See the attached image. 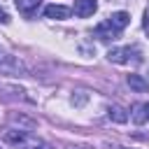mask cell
Instances as JSON below:
<instances>
[{
    "label": "cell",
    "mask_w": 149,
    "mask_h": 149,
    "mask_svg": "<svg viewBox=\"0 0 149 149\" xmlns=\"http://www.w3.org/2000/svg\"><path fill=\"white\" fill-rule=\"evenodd\" d=\"M95 9H98V0H74V7H72V12L77 16H81V19L93 16Z\"/></svg>",
    "instance_id": "obj_4"
},
{
    "label": "cell",
    "mask_w": 149,
    "mask_h": 149,
    "mask_svg": "<svg viewBox=\"0 0 149 149\" xmlns=\"http://www.w3.org/2000/svg\"><path fill=\"white\" fill-rule=\"evenodd\" d=\"M128 21H130V14H128V12H114V14L107 19V23H109L116 33H121V30L128 26Z\"/></svg>",
    "instance_id": "obj_7"
},
{
    "label": "cell",
    "mask_w": 149,
    "mask_h": 149,
    "mask_svg": "<svg viewBox=\"0 0 149 149\" xmlns=\"http://www.w3.org/2000/svg\"><path fill=\"white\" fill-rule=\"evenodd\" d=\"M0 70H5V72H19V70H21L19 58H16L12 51H7L5 44H0Z\"/></svg>",
    "instance_id": "obj_3"
},
{
    "label": "cell",
    "mask_w": 149,
    "mask_h": 149,
    "mask_svg": "<svg viewBox=\"0 0 149 149\" xmlns=\"http://www.w3.org/2000/svg\"><path fill=\"white\" fill-rule=\"evenodd\" d=\"M107 116H109L112 121H116V123H123V121L128 119V114H126L119 105H109V107H107Z\"/></svg>",
    "instance_id": "obj_11"
},
{
    "label": "cell",
    "mask_w": 149,
    "mask_h": 149,
    "mask_svg": "<svg viewBox=\"0 0 149 149\" xmlns=\"http://www.w3.org/2000/svg\"><path fill=\"white\" fill-rule=\"evenodd\" d=\"M5 142L7 144H14L16 149H51L47 142H42V140H37V137H33L30 133H26V130H7L5 133Z\"/></svg>",
    "instance_id": "obj_1"
},
{
    "label": "cell",
    "mask_w": 149,
    "mask_h": 149,
    "mask_svg": "<svg viewBox=\"0 0 149 149\" xmlns=\"http://www.w3.org/2000/svg\"><path fill=\"white\" fill-rule=\"evenodd\" d=\"M144 33L149 35V5H147V9H144Z\"/></svg>",
    "instance_id": "obj_12"
},
{
    "label": "cell",
    "mask_w": 149,
    "mask_h": 149,
    "mask_svg": "<svg viewBox=\"0 0 149 149\" xmlns=\"http://www.w3.org/2000/svg\"><path fill=\"white\" fill-rule=\"evenodd\" d=\"M130 119L135 121V123H147L149 121V102H135L133 105V109H130Z\"/></svg>",
    "instance_id": "obj_6"
},
{
    "label": "cell",
    "mask_w": 149,
    "mask_h": 149,
    "mask_svg": "<svg viewBox=\"0 0 149 149\" xmlns=\"http://www.w3.org/2000/svg\"><path fill=\"white\" fill-rule=\"evenodd\" d=\"M70 14H72V9L65 7V5H56V2H54V5H47V7H44V16H47V19L61 21V19H68Z\"/></svg>",
    "instance_id": "obj_5"
},
{
    "label": "cell",
    "mask_w": 149,
    "mask_h": 149,
    "mask_svg": "<svg viewBox=\"0 0 149 149\" xmlns=\"http://www.w3.org/2000/svg\"><path fill=\"white\" fill-rule=\"evenodd\" d=\"M14 5L23 16H33L37 12V7L42 5V0H14Z\"/></svg>",
    "instance_id": "obj_9"
},
{
    "label": "cell",
    "mask_w": 149,
    "mask_h": 149,
    "mask_svg": "<svg viewBox=\"0 0 149 149\" xmlns=\"http://www.w3.org/2000/svg\"><path fill=\"white\" fill-rule=\"evenodd\" d=\"M107 58L119 65H137L142 61V54L137 47H114L107 51Z\"/></svg>",
    "instance_id": "obj_2"
},
{
    "label": "cell",
    "mask_w": 149,
    "mask_h": 149,
    "mask_svg": "<svg viewBox=\"0 0 149 149\" xmlns=\"http://www.w3.org/2000/svg\"><path fill=\"white\" fill-rule=\"evenodd\" d=\"M128 86H130L133 91H137V93H144V91L149 88V81H144L140 74H128Z\"/></svg>",
    "instance_id": "obj_10"
},
{
    "label": "cell",
    "mask_w": 149,
    "mask_h": 149,
    "mask_svg": "<svg viewBox=\"0 0 149 149\" xmlns=\"http://www.w3.org/2000/svg\"><path fill=\"white\" fill-rule=\"evenodd\" d=\"M0 21H2V23H7V21H9V16H7V12H5L2 7H0Z\"/></svg>",
    "instance_id": "obj_13"
},
{
    "label": "cell",
    "mask_w": 149,
    "mask_h": 149,
    "mask_svg": "<svg viewBox=\"0 0 149 149\" xmlns=\"http://www.w3.org/2000/svg\"><path fill=\"white\" fill-rule=\"evenodd\" d=\"M95 37L98 40H102V42H109V40H116L119 37V33L107 23V19L102 21V23H98V28H95Z\"/></svg>",
    "instance_id": "obj_8"
}]
</instances>
